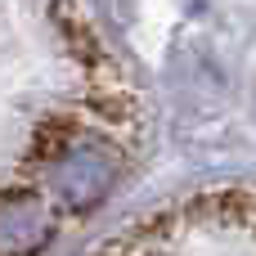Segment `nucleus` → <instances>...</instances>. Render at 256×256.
Segmentation results:
<instances>
[{"label": "nucleus", "mask_w": 256, "mask_h": 256, "mask_svg": "<svg viewBox=\"0 0 256 256\" xmlns=\"http://www.w3.org/2000/svg\"><path fill=\"white\" fill-rule=\"evenodd\" d=\"M86 256H256V189H207L108 234Z\"/></svg>", "instance_id": "obj_2"}, {"label": "nucleus", "mask_w": 256, "mask_h": 256, "mask_svg": "<svg viewBox=\"0 0 256 256\" xmlns=\"http://www.w3.org/2000/svg\"><path fill=\"white\" fill-rule=\"evenodd\" d=\"M135 86L81 0H0V256H45L140 158Z\"/></svg>", "instance_id": "obj_1"}]
</instances>
